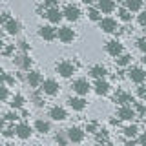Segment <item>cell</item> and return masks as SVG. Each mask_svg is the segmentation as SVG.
<instances>
[{
  "mask_svg": "<svg viewBox=\"0 0 146 146\" xmlns=\"http://www.w3.org/2000/svg\"><path fill=\"white\" fill-rule=\"evenodd\" d=\"M17 119H18L17 110H15V111H9V113H6V115H4V121H7V122H13V121H17Z\"/></svg>",
  "mask_w": 146,
  "mask_h": 146,
  "instance_id": "obj_34",
  "label": "cell"
},
{
  "mask_svg": "<svg viewBox=\"0 0 146 146\" xmlns=\"http://www.w3.org/2000/svg\"><path fill=\"white\" fill-rule=\"evenodd\" d=\"M4 146H15V144H11V143H7V144H4Z\"/></svg>",
  "mask_w": 146,
  "mask_h": 146,
  "instance_id": "obj_48",
  "label": "cell"
},
{
  "mask_svg": "<svg viewBox=\"0 0 146 146\" xmlns=\"http://www.w3.org/2000/svg\"><path fill=\"white\" fill-rule=\"evenodd\" d=\"M2 2H6V0H2Z\"/></svg>",
  "mask_w": 146,
  "mask_h": 146,
  "instance_id": "obj_53",
  "label": "cell"
},
{
  "mask_svg": "<svg viewBox=\"0 0 146 146\" xmlns=\"http://www.w3.org/2000/svg\"><path fill=\"white\" fill-rule=\"evenodd\" d=\"M62 15H64V18H66L68 22H77L80 18V9L77 7V6H73V4H68L66 7L62 9Z\"/></svg>",
  "mask_w": 146,
  "mask_h": 146,
  "instance_id": "obj_7",
  "label": "cell"
},
{
  "mask_svg": "<svg viewBox=\"0 0 146 146\" xmlns=\"http://www.w3.org/2000/svg\"><path fill=\"white\" fill-rule=\"evenodd\" d=\"M128 79H130L131 82H135V84H143V82L146 80V71L143 70V68L135 66V68H131V70L128 71Z\"/></svg>",
  "mask_w": 146,
  "mask_h": 146,
  "instance_id": "obj_8",
  "label": "cell"
},
{
  "mask_svg": "<svg viewBox=\"0 0 146 146\" xmlns=\"http://www.w3.org/2000/svg\"><path fill=\"white\" fill-rule=\"evenodd\" d=\"M80 2H82V4H86V6H90V4H93L95 0H80Z\"/></svg>",
  "mask_w": 146,
  "mask_h": 146,
  "instance_id": "obj_45",
  "label": "cell"
},
{
  "mask_svg": "<svg viewBox=\"0 0 146 146\" xmlns=\"http://www.w3.org/2000/svg\"><path fill=\"white\" fill-rule=\"evenodd\" d=\"M35 131H38V133H42V135H46L48 131H51V124H49V121L36 119V121H35Z\"/></svg>",
  "mask_w": 146,
  "mask_h": 146,
  "instance_id": "obj_23",
  "label": "cell"
},
{
  "mask_svg": "<svg viewBox=\"0 0 146 146\" xmlns=\"http://www.w3.org/2000/svg\"><path fill=\"white\" fill-rule=\"evenodd\" d=\"M126 144H128V146H135V141H133V139H130V141H128Z\"/></svg>",
  "mask_w": 146,
  "mask_h": 146,
  "instance_id": "obj_46",
  "label": "cell"
},
{
  "mask_svg": "<svg viewBox=\"0 0 146 146\" xmlns=\"http://www.w3.org/2000/svg\"><path fill=\"white\" fill-rule=\"evenodd\" d=\"M24 102H26L24 95L17 93V95H13V97H11V102H9V106H11L13 110H22V108H24Z\"/></svg>",
  "mask_w": 146,
  "mask_h": 146,
  "instance_id": "obj_25",
  "label": "cell"
},
{
  "mask_svg": "<svg viewBox=\"0 0 146 146\" xmlns=\"http://www.w3.org/2000/svg\"><path fill=\"white\" fill-rule=\"evenodd\" d=\"M90 75L93 77L95 80H97V79H106L108 70L102 66V64H97V66H91V68H90Z\"/></svg>",
  "mask_w": 146,
  "mask_h": 146,
  "instance_id": "obj_22",
  "label": "cell"
},
{
  "mask_svg": "<svg viewBox=\"0 0 146 146\" xmlns=\"http://www.w3.org/2000/svg\"><path fill=\"white\" fill-rule=\"evenodd\" d=\"M55 71H57L62 79H70V77H73V73H75V64L70 62V60H60L55 66Z\"/></svg>",
  "mask_w": 146,
  "mask_h": 146,
  "instance_id": "obj_1",
  "label": "cell"
},
{
  "mask_svg": "<svg viewBox=\"0 0 146 146\" xmlns=\"http://www.w3.org/2000/svg\"><path fill=\"white\" fill-rule=\"evenodd\" d=\"M2 135L6 137V139H11V137L15 135V128H13V126H9V128H4V130H2Z\"/></svg>",
  "mask_w": 146,
  "mask_h": 146,
  "instance_id": "obj_33",
  "label": "cell"
},
{
  "mask_svg": "<svg viewBox=\"0 0 146 146\" xmlns=\"http://www.w3.org/2000/svg\"><path fill=\"white\" fill-rule=\"evenodd\" d=\"M135 110H133V106H121L117 110V117L121 119V121H133L135 119Z\"/></svg>",
  "mask_w": 146,
  "mask_h": 146,
  "instance_id": "obj_17",
  "label": "cell"
},
{
  "mask_svg": "<svg viewBox=\"0 0 146 146\" xmlns=\"http://www.w3.org/2000/svg\"><path fill=\"white\" fill-rule=\"evenodd\" d=\"M99 26H100V29H102L104 33H115V31H117V20H115V18H111V17L100 18Z\"/></svg>",
  "mask_w": 146,
  "mask_h": 146,
  "instance_id": "obj_12",
  "label": "cell"
},
{
  "mask_svg": "<svg viewBox=\"0 0 146 146\" xmlns=\"http://www.w3.org/2000/svg\"><path fill=\"white\" fill-rule=\"evenodd\" d=\"M49 117H51L53 121H57V122H62V121L68 119V111L62 106H53L51 110H49Z\"/></svg>",
  "mask_w": 146,
  "mask_h": 146,
  "instance_id": "obj_20",
  "label": "cell"
},
{
  "mask_svg": "<svg viewBox=\"0 0 146 146\" xmlns=\"http://www.w3.org/2000/svg\"><path fill=\"white\" fill-rule=\"evenodd\" d=\"M122 44L121 40L113 38V40H108L106 42V53L110 55V57H119V55H122Z\"/></svg>",
  "mask_w": 146,
  "mask_h": 146,
  "instance_id": "obj_9",
  "label": "cell"
},
{
  "mask_svg": "<svg viewBox=\"0 0 146 146\" xmlns=\"http://www.w3.org/2000/svg\"><path fill=\"white\" fill-rule=\"evenodd\" d=\"M38 36L44 38L46 42H51V40L57 38V29L53 26H40L38 27Z\"/></svg>",
  "mask_w": 146,
  "mask_h": 146,
  "instance_id": "obj_15",
  "label": "cell"
},
{
  "mask_svg": "<svg viewBox=\"0 0 146 146\" xmlns=\"http://www.w3.org/2000/svg\"><path fill=\"white\" fill-rule=\"evenodd\" d=\"M33 102H35V106H38V108H42L44 106V100L38 97V95H33Z\"/></svg>",
  "mask_w": 146,
  "mask_h": 146,
  "instance_id": "obj_39",
  "label": "cell"
},
{
  "mask_svg": "<svg viewBox=\"0 0 146 146\" xmlns=\"http://www.w3.org/2000/svg\"><path fill=\"white\" fill-rule=\"evenodd\" d=\"M110 90H111V86H110V82L106 79H97L93 84V91L97 95H100V97H106V95L110 93Z\"/></svg>",
  "mask_w": 146,
  "mask_h": 146,
  "instance_id": "obj_13",
  "label": "cell"
},
{
  "mask_svg": "<svg viewBox=\"0 0 146 146\" xmlns=\"http://www.w3.org/2000/svg\"><path fill=\"white\" fill-rule=\"evenodd\" d=\"M97 146H104V144H97Z\"/></svg>",
  "mask_w": 146,
  "mask_h": 146,
  "instance_id": "obj_51",
  "label": "cell"
},
{
  "mask_svg": "<svg viewBox=\"0 0 146 146\" xmlns=\"http://www.w3.org/2000/svg\"><path fill=\"white\" fill-rule=\"evenodd\" d=\"M4 49V42H2V38H0V51Z\"/></svg>",
  "mask_w": 146,
  "mask_h": 146,
  "instance_id": "obj_47",
  "label": "cell"
},
{
  "mask_svg": "<svg viewBox=\"0 0 146 146\" xmlns=\"http://www.w3.org/2000/svg\"><path fill=\"white\" fill-rule=\"evenodd\" d=\"M130 64H131V55L122 53V55L117 57V66L119 68H126V66H130Z\"/></svg>",
  "mask_w": 146,
  "mask_h": 146,
  "instance_id": "obj_26",
  "label": "cell"
},
{
  "mask_svg": "<svg viewBox=\"0 0 146 146\" xmlns=\"http://www.w3.org/2000/svg\"><path fill=\"white\" fill-rule=\"evenodd\" d=\"M119 2H124V0H119Z\"/></svg>",
  "mask_w": 146,
  "mask_h": 146,
  "instance_id": "obj_52",
  "label": "cell"
},
{
  "mask_svg": "<svg viewBox=\"0 0 146 146\" xmlns=\"http://www.w3.org/2000/svg\"><path fill=\"white\" fill-rule=\"evenodd\" d=\"M66 135H68V141L73 144H80L82 141H84V137H86V131L82 130V128L79 126H71L70 130L66 131Z\"/></svg>",
  "mask_w": 146,
  "mask_h": 146,
  "instance_id": "obj_3",
  "label": "cell"
},
{
  "mask_svg": "<svg viewBox=\"0 0 146 146\" xmlns=\"http://www.w3.org/2000/svg\"><path fill=\"white\" fill-rule=\"evenodd\" d=\"M137 48H139V51H143L146 55V36H143V38L137 40Z\"/></svg>",
  "mask_w": 146,
  "mask_h": 146,
  "instance_id": "obj_35",
  "label": "cell"
},
{
  "mask_svg": "<svg viewBox=\"0 0 146 146\" xmlns=\"http://www.w3.org/2000/svg\"><path fill=\"white\" fill-rule=\"evenodd\" d=\"M2 73H4V70H2V66H0V75H2Z\"/></svg>",
  "mask_w": 146,
  "mask_h": 146,
  "instance_id": "obj_49",
  "label": "cell"
},
{
  "mask_svg": "<svg viewBox=\"0 0 146 146\" xmlns=\"http://www.w3.org/2000/svg\"><path fill=\"white\" fill-rule=\"evenodd\" d=\"M2 51H4V55H7V57H9V55L13 53V46H9V48H4Z\"/></svg>",
  "mask_w": 146,
  "mask_h": 146,
  "instance_id": "obj_42",
  "label": "cell"
},
{
  "mask_svg": "<svg viewBox=\"0 0 146 146\" xmlns=\"http://www.w3.org/2000/svg\"><path fill=\"white\" fill-rule=\"evenodd\" d=\"M144 36H146V26H144Z\"/></svg>",
  "mask_w": 146,
  "mask_h": 146,
  "instance_id": "obj_50",
  "label": "cell"
},
{
  "mask_svg": "<svg viewBox=\"0 0 146 146\" xmlns=\"http://www.w3.org/2000/svg\"><path fill=\"white\" fill-rule=\"evenodd\" d=\"M137 97H141V99L146 97V86L144 84H139V88H137Z\"/></svg>",
  "mask_w": 146,
  "mask_h": 146,
  "instance_id": "obj_36",
  "label": "cell"
},
{
  "mask_svg": "<svg viewBox=\"0 0 146 146\" xmlns=\"http://www.w3.org/2000/svg\"><path fill=\"white\" fill-rule=\"evenodd\" d=\"M115 0H97V9L102 15H110L115 11Z\"/></svg>",
  "mask_w": 146,
  "mask_h": 146,
  "instance_id": "obj_18",
  "label": "cell"
},
{
  "mask_svg": "<svg viewBox=\"0 0 146 146\" xmlns=\"http://www.w3.org/2000/svg\"><path fill=\"white\" fill-rule=\"evenodd\" d=\"M137 22H139L143 27L146 26V11H141V13H139V17H137Z\"/></svg>",
  "mask_w": 146,
  "mask_h": 146,
  "instance_id": "obj_37",
  "label": "cell"
},
{
  "mask_svg": "<svg viewBox=\"0 0 146 146\" xmlns=\"http://www.w3.org/2000/svg\"><path fill=\"white\" fill-rule=\"evenodd\" d=\"M15 135L18 139H22V141H27L31 135H33V128L27 124V122H20V124L15 128Z\"/></svg>",
  "mask_w": 146,
  "mask_h": 146,
  "instance_id": "obj_11",
  "label": "cell"
},
{
  "mask_svg": "<svg viewBox=\"0 0 146 146\" xmlns=\"http://www.w3.org/2000/svg\"><path fill=\"white\" fill-rule=\"evenodd\" d=\"M68 104H70V108L73 110V111H82L88 102H86L84 97H79V95H77V97H70V99H68Z\"/></svg>",
  "mask_w": 146,
  "mask_h": 146,
  "instance_id": "obj_21",
  "label": "cell"
},
{
  "mask_svg": "<svg viewBox=\"0 0 146 146\" xmlns=\"http://www.w3.org/2000/svg\"><path fill=\"white\" fill-rule=\"evenodd\" d=\"M4 29H6V33L7 35H11V36H15L20 33V29H22V24L18 20H15V18H9V20L4 24Z\"/></svg>",
  "mask_w": 146,
  "mask_h": 146,
  "instance_id": "obj_19",
  "label": "cell"
},
{
  "mask_svg": "<svg viewBox=\"0 0 146 146\" xmlns=\"http://www.w3.org/2000/svg\"><path fill=\"white\" fill-rule=\"evenodd\" d=\"M4 128H6V121H4V119H0V131H2Z\"/></svg>",
  "mask_w": 146,
  "mask_h": 146,
  "instance_id": "obj_44",
  "label": "cell"
},
{
  "mask_svg": "<svg viewBox=\"0 0 146 146\" xmlns=\"http://www.w3.org/2000/svg\"><path fill=\"white\" fill-rule=\"evenodd\" d=\"M46 18L49 20V24H60L64 15H62L60 9L55 6V7H48V9H46Z\"/></svg>",
  "mask_w": 146,
  "mask_h": 146,
  "instance_id": "obj_14",
  "label": "cell"
},
{
  "mask_svg": "<svg viewBox=\"0 0 146 146\" xmlns=\"http://www.w3.org/2000/svg\"><path fill=\"white\" fill-rule=\"evenodd\" d=\"M117 15H119V18H121L122 22H130V20H131V13L128 11L126 7H121V9H119V13H117Z\"/></svg>",
  "mask_w": 146,
  "mask_h": 146,
  "instance_id": "obj_31",
  "label": "cell"
},
{
  "mask_svg": "<svg viewBox=\"0 0 146 146\" xmlns=\"http://www.w3.org/2000/svg\"><path fill=\"white\" fill-rule=\"evenodd\" d=\"M55 143H57L58 146H68V144H70V141H68V135H66V131H58V133L55 135Z\"/></svg>",
  "mask_w": 146,
  "mask_h": 146,
  "instance_id": "obj_28",
  "label": "cell"
},
{
  "mask_svg": "<svg viewBox=\"0 0 146 146\" xmlns=\"http://www.w3.org/2000/svg\"><path fill=\"white\" fill-rule=\"evenodd\" d=\"M71 88H73V91H75L79 97H84V95H88V93H90L91 84L88 82V79H77V80H73Z\"/></svg>",
  "mask_w": 146,
  "mask_h": 146,
  "instance_id": "obj_5",
  "label": "cell"
},
{
  "mask_svg": "<svg viewBox=\"0 0 146 146\" xmlns=\"http://www.w3.org/2000/svg\"><path fill=\"white\" fill-rule=\"evenodd\" d=\"M0 82H2V84H6L7 88H9V86L15 84V77H13L11 73H6V71H4L2 75H0Z\"/></svg>",
  "mask_w": 146,
  "mask_h": 146,
  "instance_id": "obj_29",
  "label": "cell"
},
{
  "mask_svg": "<svg viewBox=\"0 0 146 146\" xmlns=\"http://www.w3.org/2000/svg\"><path fill=\"white\" fill-rule=\"evenodd\" d=\"M113 100H115L117 104H121V106H131V104L135 102V97L131 93H128V91H117Z\"/></svg>",
  "mask_w": 146,
  "mask_h": 146,
  "instance_id": "obj_10",
  "label": "cell"
},
{
  "mask_svg": "<svg viewBox=\"0 0 146 146\" xmlns=\"http://www.w3.org/2000/svg\"><path fill=\"white\" fill-rule=\"evenodd\" d=\"M88 18L91 22H99L102 17H100V11L97 7H88Z\"/></svg>",
  "mask_w": 146,
  "mask_h": 146,
  "instance_id": "obj_30",
  "label": "cell"
},
{
  "mask_svg": "<svg viewBox=\"0 0 146 146\" xmlns=\"http://www.w3.org/2000/svg\"><path fill=\"white\" fill-rule=\"evenodd\" d=\"M42 75H40V71H35V70H29L26 75V82L29 84V88H40V84H42Z\"/></svg>",
  "mask_w": 146,
  "mask_h": 146,
  "instance_id": "obj_16",
  "label": "cell"
},
{
  "mask_svg": "<svg viewBox=\"0 0 146 146\" xmlns=\"http://www.w3.org/2000/svg\"><path fill=\"white\" fill-rule=\"evenodd\" d=\"M124 7L130 13H137L143 9V0H124Z\"/></svg>",
  "mask_w": 146,
  "mask_h": 146,
  "instance_id": "obj_24",
  "label": "cell"
},
{
  "mask_svg": "<svg viewBox=\"0 0 146 146\" xmlns=\"http://www.w3.org/2000/svg\"><path fill=\"white\" fill-rule=\"evenodd\" d=\"M40 90H42V93L48 95V97H55V95L60 91V86H58V82L55 79H46V80H42V84H40Z\"/></svg>",
  "mask_w": 146,
  "mask_h": 146,
  "instance_id": "obj_2",
  "label": "cell"
},
{
  "mask_svg": "<svg viewBox=\"0 0 146 146\" xmlns=\"http://www.w3.org/2000/svg\"><path fill=\"white\" fill-rule=\"evenodd\" d=\"M95 128H97V124H95V122H90V124L86 126V131H95Z\"/></svg>",
  "mask_w": 146,
  "mask_h": 146,
  "instance_id": "obj_41",
  "label": "cell"
},
{
  "mask_svg": "<svg viewBox=\"0 0 146 146\" xmlns=\"http://www.w3.org/2000/svg\"><path fill=\"white\" fill-rule=\"evenodd\" d=\"M20 48H22V51H24V53L29 51V46H27V42H20Z\"/></svg>",
  "mask_w": 146,
  "mask_h": 146,
  "instance_id": "obj_43",
  "label": "cell"
},
{
  "mask_svg": "<svg viewBox=\"0 0 146 146\" xmlns=\"http://www.w3.org/2000/svg\"><path fill=\"white\" fill-rule=\"evenodd\" d=\"M144 99H146V97H144Z\"/></svg>",
  "mask_w": 146,
  "mask_h": 146,
  "instance_id": "obj_54",
  "label": "cell"
},
{
  "mask_svg": "<svg viewBox=\"0 0 146 146\" xmlns=\"http://www.w3.org/2000/svg\"><path fill=\"white\" fill-rule=\"evenodd\" d=\"M7 99H9V90H7L6 84L0 82V102H6Z\"/></svg>",
  "mask_w": 146,
  "mask_h": 146,
  "instance_id": "obj_32",
  "label": "cell"
},
{
  "mask_svg": "<svg viewBox=\"0 0 146 146\" xmlns=\"http://www.w3.org/2000/svg\"><path fill=\"white\" fill-rule=\"evenodd\" d=\"M137 131H139L137 124H130L122 130V133H124V137H128V139H133V137H137Z\"/></svg>",
  "mask_w": 146,
  "mask_h": 146,
  "instance_id": "obj_27",
  "label": "cell"
},
{
  "mask_svg": "<svg viewBox=\"0 0 146 146\" xmlns=\"http://www.w3.org/2000/svg\"><path fill=\"white\" fill-rule=\"evenodd\" d=\"M13 62H15V66L20 68L22 71H29L31 70V64H33L29 53H20V55H17V57H13Z\"/></svg>",
  "mask_w": 146,
  "mask_h": 146,
  "instance_id": "obj_6",
  "label": "cell"
},
{
  "mask_svg": "<svg viewBox=\"0 0 146 146\" xmlns=\"http://www.w3.org/2000/svg\"><path fill=\"white\" fill-rule=\"evenodd\" d=\"M9 18H11V17H9V13H4V15L0 17V24H6V22L9 20Z\"/></svg>",
  "mask_w": 146,
  "mask_h": 146,
  "instance_id": "obj_40",
  "label": "cell"
},
{
  "mask_svg": "<svg viewBox=\"0 0 146 146\" xmlns=\"http://www.w3.org/2000/svg\"><path fill=\"white\" fill-rule=\"evenodd\" d=\"M75 31L71 29V27H68V26H62V27H58L57 29V38L60 40L62 44H71L73 40H75Z\"/></svg>",
  "mask_w": 146,
  "mask_h": 146,
  "instance_id": "obj_4",
  "label": "cell"
},
{
  "mask_svg": "<svg viewBox=\"0 0 146 146\" xmlns=\"http://www.w3.org/2000/svg\"><path fill=\"white\" fill-rule=\"evenodd\" d=\"M137 143H139V146H146V131H143V133L139 135V139H137Z\"/></svg>",
  "mask_w": 146,
  "mask_h": 146,
  "instance_id": "obj_38",
  "label": "cell"
}]
</instances>
